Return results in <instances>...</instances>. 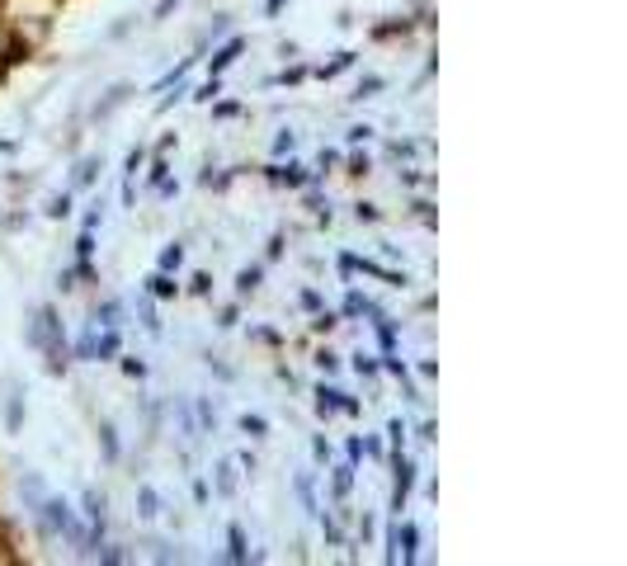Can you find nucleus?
<instances>
[{"instance_id": "4468645a", "label": "nucleus", "mask_w": 627, "mask_h": 566, "mask_svg": "<svg viewBox=\"0 0 627 566\" xmlns=\"http://www.w3.org/2000/svg\"><path fill=\"white\" fill-rule=\"evenodd\" d=\"M151 288H156V293H161V298H170V293H175V283L165 279V274H156V279H151Z\"/></svg>"}, {"instance_id": "7ed1b4c3", "label": "nucleus", "mask_w": 627, "mask_h": 566, "mask_svg": "<svg viewBox=\"0 0 627 566\" xmlns=\"http://www.w3.org/2000/svg\"><path fill=\"white\" fill-rule=\"evenodd\" d=\"M316 397H321V401H316V406H321V416H330V411H359V406H354L345 392H335V387H321Z\"/></svg>"}, {"instance_id": "6e6552de", "label": "nucleus", "mask_w": 627, "mask_h": 566, "mask_svg": "<svg viewBox=\"0 0 627 566\" xmlns=\"http://www.w3.org/2000/svg\"><path fill=\"white\" fill-rule=\"evenodd\" d=\"M236 52H241V38H231L227 48L217 52V62H213V71H227V67H231V62H236Z\"/></svg>"}, {"instance_id": "0eeeda50", "label": "nucleus", "mask_w": 627, "mask_h": 566, "mask_svg": "<svg viewBox=\"0 0 627 566\" xmlns=\"http://www.w3.org/2000/svg\"><path fill=\"white\" fill-rule=\"evenodd\" d=\"M227 543H231V552H227L231 562H246V533L231 529V533H227Z\"/></svg>"}, {"instance_id": "9d476101", "label": "nucleus", "mask_w": 627, "mask_h": 566, "mask_svg": "<svg viewBox=\"0 0 627 566\" xmlns=\"http://www.w3.org/2000/svg\"><path fill=\"white\" fill-rule=\"evenodd\" d=\"M180 260H184V246H165L161 250V269H180Z\"/></svg>"}, {"instance_id": "2eb2a0df", "label": "nucleus", "mask_w": 627, "mask_h": 566, "mask_svg": "<svg viewBox=\"0 0 627 566\" xmlns=\"http://www.w3.org/2000/svg\"><path fill=\"white\" fill-rule=\"evenodd\" d=\"M95 180V161H81V170H76V184H90Z\"/></svg>"}, {"instance_id": "f257e3e1", "label": "nucleus", "mask_w": 627, "mask_h": 566, "mask_svg": "<svg viewBox=\"0 0 627 566\" xmlns=\"http://www.w3.org/2000/svg\"><path fill=\"white\" fill-rule=\"evenodd\" d=\"M33 345H43V350L52 354V368H62L66 359H62V326H57V317H52V307H43V312H38V321H33Z\"/></svg>"}, {"instance_id": "423d86ee", "label": "nucleus", "mask_w": 627, "mask_h": 566, "mask_svg": "<svg viewBox=\"0 0 627 566\" xmlns=\"http://www.w3.org/2000/svg\"><path fill=\"white\" fill-rule=\"evenodd\" d=\"M217 491H222V496H236V467L231 463L217 467Z\"/></svg>"}, {"instance_id": "f3484780", "label": "nucleus", "mask_w": 627, "mask_h": 566, "mask_svg": "<svg viewBox=\"0 0 627 566\" xmlns=\"http://www.w3.org/2000/svg\"><path fill=\"white\" fill-rule=\"evenodd\" d=\"M274 151H279V156H283V151H293V133H279V142H274Z\"/></svg>"}, {"instance_id": "f03ea898", "label": "nucleus", "mask_w": 627, "mask_h": 566, "mask_svg": "<svg viewBox=\"0 0 627 566\" xmlns=\"http://www.w3.org/2000/svg\"><path fill=\"white\" fill-rule=\"evenodd\" d=\"M406 496H411V463L396 453V491H392V510H406Z\"/></svg>"}, {"instance_id": "9b49d317", "label": "nucleus", "mask_w": 627, "mask_h": 566, "mask_svg": "<svg viewBox=\"0 0 627 566\" xmlns=\"http://www.w3.org/2000/svg\"><path fill=\"white\" fill-rule=\"evenodd\" d=\"M236 288H241V293H255V288H260V269H241Z\"/></svg>"}, {"instance_id": "dca6fc26", "label": "nucleus", "mask_w": 627, "mask_h": 566, "mask_svg": "<svg viewBox=\"0 0 627 566\" xmlns=\"http://www.w3.org/2000/svg\"><path fill=\"white\" fill-rule=\"evenodd\" d=\"M48 213H52V217H66V213H71V199H66V194H62V199H52Z\"/></svg>"}, {"instance_id": "39448f33", "label": "nucleus", "mask_w": 627, "mask_h": 566, "mask_svg": "<svg viewBox=\"0 0 627 566\" xmlns=\"http://www.w3.org/2000/svg\"><path fill=\"white\" fill-rule=\"evenodd\" d=\"M137 500H142V519H156V515H161V496H156L151 486H142V491H137Z\"/></svg>"}, {"instance_id": "20e7f679", "label": "nucleus", "mask_w": 627, "mask_h": 566, "mask_svg": "<svg viewBox=\"0 0 627 566\" xmlns=\"http://www.w3.org/2000/svg\"><path fill=\"white\" fill-rule=\"evenodd\" d=\"M297 500H302V510H307V515H316V491H312V472H302V477H297Z\"/></svg>"}, {"instance_id": "1a4fd4ad", "label": "nucleus", "mask_w": 627, "mask_h": 566, "mask_svg": "<svg viewBox=\"0 0 627 566\" xmlns=\"http://www.w3.org/2000/svg\"><path fill=\"white\" fill-rule=\"evenodd\" d=\"M349 486H354V467H340V472H335V500H345Z\"/></svg>"}, {"instance_id": "ddd939ff", "label": "nucleus", "mask_w": 627, "mask_h": 566, "mask_svg": "<svg viewBox=\"0 0 627 566\" xmlns=\"http://www.w3.org/2000/svg\"><path fill=\"white\" fill-rule=\"evenodd\" d=\"M241 430H246V434H255V439H260V434L269 430V425H264L260 416H246V420H241Z\"/></svg>"}, {"instance_id": "f8f14e48", "label": "nucleus", "mask_w": 627, "mask_h": 566, "mask_svg": "<svg viewBox=\"0 0 627 566\" xmlns=\"http://www.w3.org/2000/svg\"><path fill=\"white\" fill-rule=\"evenodd\" d=\"M104 453H109V458H118V434H114V425H104Z\"/></svg>"}]
</instances>
